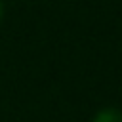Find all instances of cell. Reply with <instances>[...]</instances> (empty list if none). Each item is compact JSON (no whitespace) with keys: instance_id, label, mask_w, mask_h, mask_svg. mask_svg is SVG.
Listing matches in <instances>:
<instances>
[{"instance_id":"obj_1","label":"cell","mask_w":122,"mask_h":122,"mask_svg":"<svg viewBox=\"0 0 122 122\" xmlns=\"http://www.w3.org/2000/svg\"><path fill=\"white\" fill-rule=\"evenodd\" d=\"M92 122H122V111L114 107H105L95 112Z\"/></svg>"},{"instance_id":"obj_2","label":"cell","mask_w":122,"mask_h":122,"mask_svg":"<svg viewBox=\"0 0 122 122\" xmlns=\"http://www.w3.org/2000/svg\"><path fill=\"white\" fill-rule=\"evenodd\" d=\"M2 17H4V2L0 0V21H2Z\"/></svg>"}]
</instances>
